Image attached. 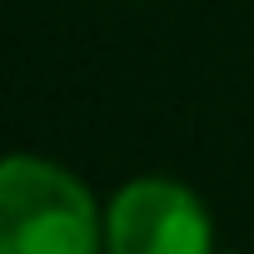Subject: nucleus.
Returning a JSON list of instances; mask_svg holds the SVG:
<instances>
[{"mask_svg":"<svg viewBox=\"0 0 254 254\" xmlns=\"http://www.w3.org/2000/svg\"><path fill=\"white\" fill-rule=\"evenodd\" d=\"M0 254H105V214L80 175L40 155L0 165Z\"/></svg>","mask_w":254,"mask_h":254,"instance_id":"nucleus-1","label":"nucleus"},{"mask_svg":"<svg viewBox=\"0 0 254 254\" xmlns=\"http://www.w3.org/2000/svg\"><path fill=\"white\" fill-rule=\"evenodd\" d=\"M105 254H214L209 209L190 185L140 175L105 204Z\"/></svg>","mask_w":254,"mask_h":254,"instance_id":"nucleus-2","label":"nucleus"}]
</instances>
